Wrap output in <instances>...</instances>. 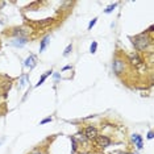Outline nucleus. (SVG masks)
I'll return each instance as SVG.
<instances>
[{
  "label": "nucleus",
  "instance_id": "f257e3e1",
  "mask_svg": "<svg viewBox=\"0 0 154 154\" xmlns=\"http://www.w3.org/2000/svg\"><path fill=\"white\" fill-rule=\"evenodd\" d=\"M132 42H133L134 48L137 49L138 51H142V50H146L147 48L152 44V38L146 34V33H141L136 37H131Z\"/></svg>",
  "mask_w": 154,
  "mask_h": 154
},
{
  "label": "nucleus",
  "instance_id": "f03ea898",
  "mask_svg": "<svg viewBox=\"0 0 154 154\" xmlns=\"http://www.w3.org/2000/svg\"><path fill=\"white\" fill-rule=\"evenodd\" d=\"M113 73L116 74V75H120V74L124 73L125 70V62L121 59V58H116L115 61H113Z\"/></svg>",
  "mask_w": 154,
  "mask_h": 154
},
{
  "label": "nucleus",
  "instance_id": "7ed1b4c3",
  "mask_svg": "<svg viewBox=\"0 0 154 154\" xmlns=\"http://www.w3.org/2000/svg\"><path fill=\"white\" fill-rule=\"evenodd\" d=\"M84 137L87 138V140H95V138L98 137V129L95 127H87L84 129Z\"/></svg>",
  "mask_w": 154,
  "mask_h": 154
},
{
  "label": "nucleus",
  "instance_id": "20e7f679",
  "mask_svg": "<svg viewBox=\"0 0 154 154\" xmlns=\"http://www.w3.org/2000/svg\"><path fill=\"white\" fill-rule=\"evenodd\" d=\"M95 140H96L98 146H100V147H107L111 145V140L107 136H98Z\"/></svg>",
  "mask_w": 154,
  "mask_h": 154
},
{
  "label": "nucleus",
  "instance_id": "39448f33",
  "mask_svg": "<svg viewBox=\"0 0 154 154\" xmlns=\"http://www.w3.org/2000/svg\"><path fill=\"white\" fill-rule=\"evenodd\" d=\"M129 62L133 65V66H141L142 65V59H141L140 55L137 53H131L129 54Z\"/></svg>",
  "mask_w": 154,
  "mask_h": 154
},
{
  "label": "nucleus",
  "instance_id": "423d86ee",
  "mask_svg": "<svg viewBox=\"0 0 154 154\" xmlns=\"http://www.w3.org/2000/svg\"><path fill=\"white\" fill-rule=\"evenodd\" d=\"M28 42V40H26V37H16V38L13 40V41L11 42L13 46H16V48H23L24 45H25Z\"/></svg>",
  "mask_w": 154,
  "mask_h": 154
},
{
  "label": "nucleus",
  "instance_id": "0eeeda50",
  "mask_svg": "<svg viewBox=\"0 0 154 154\" xmlns=\"http://www.w3.org/2000/svg\"><path fill=\"white\" fill-rule=\"evenodd\" d=\"M24 65H25L26 67H30V69H32V67H34L36 66V57L33 54H30L29 57L25 59V63H24Z\"/></svg>",
  "mask_w": 154,
  "mask_h": 154
},
{
  "label": "nucleus",
  "instance_id": "6e6552de",
  "mask_svg": "<svg viewBox=\"0 0 154 154\" xmlns=\"http://www.w3.org/2000/svg\"><path fill=\"white\" fill-rule=\"evenodd\" d=\"M132 140H133V142L137 145V149H142V137H141L140 134H133Z\"/></svg>",
  "mask_w": 154,
  "mask_h": 154
},
{
  "label": "nucleus",
  "instance_id": "1a4fd4ad",
  "mask_svg": "<svg viewBox=\"0 0 154 154\" xmlns=\"http://www.w3.org/2000/svg\"><path fill=\"white\" fill-rule=\"evenodd\" d=\"M53 21H54V18H44V20L37 21L36 24L38 26H48V25H50V24H53Z\"/></svg>",
  "mask_w": 154,
  "mask_h": 154
},
{
  "label": "nucleus",
  "instance_id": "9d476101",
  "mask_svg": "<svg viewBox=\"0 0 154 154\" xmlns=\"http://www.w3.org/2000/svg\"><path fill=\"white\" fill-rule=\"evenodd\" d=\"M49 41H50V36H46V37L42 38L41 45H40V51H44L45 50V48H46V45L49 44Z\"/></svg>",
  "mask_w": 154,
  "mask_h": 154
},
{
  "label": "nucleus",
  "instance_id": "9b49d317",
  "mask_svg": "<svg viewBox=\"0 0 154 154\" xmlns=\"http://www.w3.org/2000/svg\"><path fill=\"white\" fill-rule=\"evenodd\" d=\"M50 74H51V71H48V73H46V74H44V75H42V76H41V79H40V81H38V83H37V84H36V87H40V86H41V84H42V83H44V82H45V79H46V78H48V75H50Z\"/></svg>",
  "mask_w": 154,
  "mask_h": 154
},
{
  "label": "nucleus",
  "instance_id": "f8f14e48",
  "mask_svg": "<svg viewBox=\"0 0 154 154\" xmlns=\"http://www.w3.org/2000/svg\"><path fill=\"white\" fill-rule=\"evenodd\" d=\"M116 5H117V4H112V5H108V7L106 8V11H104V12H106V13H111V12H112L113 9L116 8Z\"/></svg>",
  "mask_w": 154,
  "mask_h": 154
},
{
  "label": "nucleus",
  "instance_id": "ddd939ff",
  "mask_svg": "<svg viewBox=\"0 0 154 154\" xmlns=\"http://www.w3.org/2000/svg\"><path fill=\"white\" fill-rule=\"evenodd\" d=\"M96 48H98V44L94 41V42H92V44H91V48H90V51H91L92 54H94V53H96Z\"/></svg>",
  "mask_w": 154,
  "mask_h": 154
},
{
  "label": "nucleus",
  "instance_id": "4468645a",
  "mask_svg": "<svg viewBox=\"0 0 154 154\" xmlns=\"http://www.w3.org/2000/svg\"><path fill=\"white\" fill-rule=\"evenodd\" d=\"M73 50V45H69L66 49H65V51H63V55H69L70 54V51Z\"/></svg>",
  "mask_w": 154,
  "mask_h": 154
},
{
  "label": "nucleus",
  "instance_id": "2eb2a0df",
  "mask_svg": "<svg viewBox=\"0 0 154 154\" xmlns=\"http://www.w3.org/2000/svg\"><path fill=\"white\" fill-rule=\"evenodd\" d=\"M71 141H73V152L75 153L76 152V147H78V146H76V138L75 137H71Z\"/></svg>",
  "mask_w": 154,
  "mask_h": 154
},
{
  "label": "nucleus",
  "instance_id": "dca6fc26",
  "mask_svg": "<svg viewBox=\"0 0 154 154\" xmlns=\"http://www.w3.org/2000/svg\"><path fill=\"white\" fill-rule=\"evenodd\" d=\"M51 120H53L51 117H46V119H44V120H42V121L40 122V124H41V125H44V124H48V122H50Z\"/></svg>",
  "mask_w": 154,
  "mask_h": 154
},
{
  "label": "nucleus",
  "instance_id": "f3484780",
  "mask_svg": "<svg viewBox=\"0 0 154 154\" xmlns=\"http://www.w3.org/2000/svg\"><path fill=\"white\" fill-rule=\"evenodd\" d=\"M96 20H98V18H94V20H92V21H91V23H90V24H88V29H91V28H92V26H94V25H95V24H96Z\"/></svg>",
  "mask_w": 154,
  "mask_h": 154
},
{
  "label": "nucleus",
  "instance_id": "a211bd4d",
  "mask_svg": "<svg viewBox=\"0 0 154 154\" xmlns=\"http://www.w3.org/2000/svg\"><path fill=\"white\" fill-rule=\"evenodd\" d=\"M66 70H71V66H65L62 69V71H66Z\"/></svg>",
  "mask_w": 154,
  "mask_h": 154
},
{
  "label": "nucleus",
  "instance_id": "6ab92c4d",
  "mask_svg": "<svg viewBox=\"0 0 154 154\" xmlns=\"http://www.w3.org/2000/svg\"><path fill=\"white\" fill-rule=\"evenodd\" d=\"M147 138L152 140V138H153V132H149V133H147Z\"/></svg>",
  "mask_w": 154,
  "mask_h": 154
},
{
  "label": "nucleus",
  "instance_id": "aec40b11",
  "mask_svg": "<svg viewBox=\"0 0 154 154\" xmlns=\"http://www.w3.org/2000/svg\"><path fill=\"white\" fill-rule=\"evenodd\" d=\"M153 29H154L153 25H152V26H149V29H147V33H152V32H153Z\"/></svg>",
  "mask_w": 154,
  "mask_h": 154
},
{
  "label": "nucleus",
  "instance_id": "412c9836",
  "mask_svg": "<svg viewBox=\"0 0 154 154\" xmlns=\"http://www.w3.org/2000/svg\"><path fill=\"white\" fill-rule=\"evenodd\" d=\"M34 154H40V153H34Z\"/></svg>",
  "mask_w": 154,
  "mask_h": 154
}]
</instances>
